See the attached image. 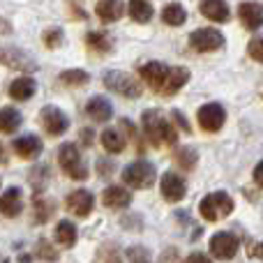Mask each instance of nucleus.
Listing matches in <instances>:
<instances>
[{
  "label": "nucleus",
  "instance_id": "1",
  "mask_svg": "<svg viewBox=\"0 0 263 263\" xmlns=\"http://www.w3.org/2000/svg\"><path fill=\"white\" fill-rule=\"evenodd\" d=\"M141 123H143V132H145V136H148V141L153 145H157V148L159 145H173L178 141L176 129H173V125L162 116V111H157V109L145 111Z\"/></svg>",
  "mask_w": 263,
  "mask_h": 263
},
{
  "label": "nucleus",
  "instance_id": "2",
  "mask_svg": "<svg viewBox=\"0 0 263 263\" xmlns=\"http://www.w3.org/2000/svg\"><path fill=\"white\" fill-rule=\"evenodd\" d=\"M199 213L203 215V219H208V222L224 219L233 213V199L227 194V192H213V194H208L203 201H201Z\"/></svg>",
  "mask_w": 263,
  "mask_h": 263
},
{
  "label": "nucleus",
  "instance_id": "3",
  "mask_svg": "<svg viewBox=\"0 0 263 263\" xmlns=\"http://www.w3.org/2000/svg\"><path fill=\"white\" fill-rule=\"evenodd\" d=\"M58 164L72 180H86L88 178V166L79 155V148L74 143H65L58 150Z\"/></svg>",
  "mask_w": 263,
  "mask_h": 263
},
{
  "label": "nucleus",
  "instance_id": "4",
  "mask_svg": "<svg viewBox=\"0 0 263 263\" xmlns=\"http://www.w3.org/2000/svg\"><path fill=\"white\" fill-rule=\"evenodd\" d=\"M155 178H157V171H155V166L150 162H145V159H139V162L129 164L123 171V180L127 182L129 187H134V190H148V187H153Z\"/></svg>",
  "mask_w": 263,
  "mask_h": 263
},
{
  "label": "nucleus",
  "instance_id": "5",
  "mask_svg": "<svg viewBox=\"0 0 263 263\" xmlns=\"http://www.w3.org/2000/svg\"><path fill=\"white\" fill-rule=\"evenodd\" d=\"M104 86L109 88V90L118 92V95L123 97H129V100H134V97L141 95V83L136 81L134 77H129V74L125 72H106L104 74Z\"/></svg>",
  "mask_w": 263,
  "mask_h": 263
},
{
  "label": "nucleus",
  "instance_id": "6",
  "mask_svg": "<svg viewBox=\"0 0 263 263\" xmlns=\"http://www.w3.org/2000/svg\"><path fill=\"white\" fill-rule=\"evenodd\" d=\"M190 46L199 53H210L224 46V35L215 28H199L190 35Z\"/></svg>",
  "mask_w": 263,
  "mask_h": 263
},
{
  "label": "nucleus",
  "instance_id": "7",
  "mask_svg": "<svg viewBox=\"0 0 263 263\" xmlns=\"http://www.w3.org/2000/svg\"><path fill=\"white\" fill-rule=\"evenodd\" d=\"M196 118H199L201 129L213 134V132H219L224 127V123H227V111H224V106L217 104V102H208V104H203L199 109Z\"/></svg>",
  "mask_w": 263,
  "mask_h": 263
},
{
  "label": "nucleus",
  "instance_id": "8",
  "mask_svg": "<svg viewBox=\"0 0 263 263\" xmlns=\"http://www.w3.org/2000/svg\"><path fill=\"white\" fill-rule=\"evenodd\" d=\"M238 247H240V240L229 231H219L210 238V252H213V256L219 259V261L233 259L236 252H238Z\"/></svg>",
  "mask_w": 263,
  "mask_h": 263
},
{
  "label": "nucleus",
  "instance_id": "9",
  "mask_svg": "<svg viewBox=\"0 0 263 263\" xmlns=\"http://www.w3.org/2000/svg\"><path fill=\"white\" fill-rule=\"evenodd\" d=\"M40 120H42V127L49 132L51 136L65 134L67 127H69L67 116H65L60 109H55V106H44V109H42V114H40Z\"/></svg>",
  "mask_w": 263,
  "mask_h": 263
},
{
  "label": "nucleus",
  "instance_id": "10",
  "mask_svg": "<svg viewBox=\"0 0 263 263\" xmlns=\"http://www.w3.org/2000/svg\"><path fill=\"white\" fill-rule=\"evenodd\" d=\"M139 74L155 92H162L164 88V81H166V74H168V65L164 63H157V60H150V63L141 65L139 67Z\"/></svg>",
  "mask_w": 263,
  "mask_h": 263
},
{
  "label": "nucleus",
  "instance_id": "11",
  "mask_svg": "<svg viewBox=\"0 0 263 263\" xmlns=\"http://www.w3.org/2000/svg\"><path fill=\"white\" fill-rule=\"evenodd\" d=\"M159 190H162V196L166 201H171V203H176V201H182L187 194V185L185 180H182L178 173L173 171H166L162 176V182H159Z\"/></svg>",
  "mask_w": 263,
  "mask_h": 263
},
{
  "label": "nucleus",
  "instance_id": "12",
  "mask_svg": "<svg viewBox=\"0 0 263 263\" xmlns=\"http://www.w3.org/2000/svg\"><path fill=\"white\" fill-rule=\"evenodd\" d=\"M95 208V196L88 190H77L67 196V210L77 217H88Z\"/></svg>",
  "mask_w": 263,
  "mask_h": 263
},
{
  "label": "nucleus",
  "instance_id": "13",
  "mask_svg": "<svg viewBox=\"0 0 263 263\" xmlns=\"http://www.w3.org/2000/svg\"><path fill=\"white\" fill-rule=\"evenodd\" d=\"M238 16H240L242 26L247 30H259V28H263V5L256 0H247L238 7Z\"/></svg>",
  "mask_w": 263,
  "mask_h": 263
},
{
  "label": "nucleus",
  "instance_id": "14",
  "mask_svg": "<svg viewBox=\"0 0 263 263\" xmlns=\"http://www.w3.org/2000/svg\"><path fill=\"white\" fill-rule=\"evenodd\" d=\"M0 63L12 69H23V72H35L37 69L35 60L18 49H0Z\"/></svg>",
  "mask_w": 263,
  "mask_h": 263
},
{
  "label": "nucleus",
  "instance_id": "15",
  "mask_svg": "<svg viewBox=\"0 0 263 263\" xmlns=\"http://www.w3.org/2000/svg\"><path fill=\"white\" fill-rule=\"evenodd\" d=\"M187 81H190V69L187 67H168L166 81H164V88L159 95H164V97L176 95L182 86H187Z\"/></svg>",
  "mask_w": 263,
  "mask_h": 263
},
{
  "label": "nucleus",
  "instance_id": "16",
  "mask_svg": "<svg viewBox=\"0 0 263 263\" xmlns=\"http://www.w3.org/2000/svg\"><path fill=\"white\" fill-rule=\"evenodd\" d=\"M201 14L215 23H227L231 18L227 0H201Z\"/></svg>",
  "mask_w": 263,
  "mask_h": 263
},
{
  "label": "nucleus",
  "instance_id": "17",
  "mask_svg": "<svg viewBox=\"0 0 263 263\" xmlns=\"http://www.w3.org/2000/svg\"><path fill=\"white\" fill-rule=\"evenodd\" d=\"M14 153H16L18 157H23V159H35V157H40V153H42V141H40V136H35V134L18 136V139L14 141Z\"/></svg>",
  "mask_w": 263,
  "mask_h": 263
},
{
  "label": "nucleus",
  "instance_id": "18",
  "mask_svg": "<svg viewBox=\"0 0 263 263\" xmlns=\"http://www.w3.org/2000/svg\"><path fill=\"white\" fill-rule=\"evenodd\" d=\"M23 210V196L18 187H9L5 190V194L0 196V213L7 215V217H16Z\"/></svg>",
  "mask_w": 263,
  "mask_h": 263
},
{
  "label": "nucleus",
  "instance_id": "19",
  "mask_svg": "<svg viewBox=\"0 0 263 263\" xmlns=\"http://www.w3.org/2000/svg\"><path fill=\"white\" fill-rule=\"evenodd\" d=\"M102 201H104L106 208H114V210H120V208H127V205L132 203V194L125 187H106L104 194H102Z\"/></svg>",
  "mask_w": 263,
  "mask_h": 263
},
{
  "label": "nucleus",
  "instance_id": "20",
  "mask_svg": "<svg viewBox=\"0 0 263 263\" xmlns=\"http://www.w3.org/2000/svg\"><path fill=\"white\" fill-rule=\"evenodd\" d=\"M86 114L90 116L95 123H106V120H111V116H114V106H111V102L106 100V97H92L86 104Z\"/></svg>",
  "mask_w": 263,
  "mask_h": 263
},
{
  "label": "nucleus",
  "instance_id": "21",
  "mask_svg": "<svg viewBox=\"0 0 263 263\" xmlns=\"http://www.w3.org/2000/svg\"><path fill=\"white\" fill-rule=\"evenodd\" d=\"M95 12L104 23H114L125 14V5H123V0H100Z\"/></svg>",
  "mask_w": 263,
  "mask_h": 263
},
{
  "label": "nucleus",
  "instance_id": "22",
  "mask_svg": "<svg viewBox=\"0 0 263 263\" xmlns=\"http://www.w3.org/2000/svg\"><path fill=\"white\" fill-rule=\"evenodd\" d=\"M35 90H37L35 79L21 77V79H16V81H12V86H9V97L16 102H26L35 95Z\"/></svg>",
  "mask_w": 263,
  "mask_h": 263
},
{
  "label": "nucleus",
  "instance_id": "23",
  "mask_svg": "<svg viewBox=\"0 0 263 263\" xmlns=\"http://www.w3.org/2000/svg\"><path fill=\"white\" fill-rule=\"evenodd\" d=\"M23 123V116L18 114L14 106H5L0 109V132L3 134H14Z\"/></svg>",
  "mask_w": 263,
  "mask_h": 263
},
{
  "label": "nucleus",
  "instance_id": "24",
  "mask_svg": "<svg viewBox=\"0 0 263 263\" xmlns=\"http://www.w3.org/2000/svg\"><path fill=\"white\" fill-rule=\"evenodd\" d=\"M77 227H74L69 219H63V222H58V227H55V240H58L60 247H74L77 245Z\"/></svg>",
  "mask_w": 263,
  "mask_h": 263
},
{
  "label": "nucleus",
  "instance_id": "25",
  "mask_svg": "<svg viewBox=\"0 0 263 263\" xmlns=\"http://www.w3.org/2000/svg\"><path fill=\"white\" fill-rule=\"evenodd\" d=\"M125 143H127V141H125V136L120 134L118 129H104L102 132V145H104L106 153H114V155L123 153Z\"/></svg>",
  "mask_w": 263,
  "mask_h": 263
},
{
  "label": "nucleus",
  "instance_id": "26",
  "mask_svg": "<svg viewBox=\"0 0 263 263\" xmlns=\"http://www.w3.org/2000/svg\"><path fill=\"white\" fill-rule=\"evenodd\" d=\"M162 21L166 26H182L187 21V12L180 3H168L166 7L162 9Z\"/></svg>",
  "mask_w": 263,
  "mask_h": 263
},
{
  "label": "nucleus",
  "instance_id": "27",
  "mask_svg": "<svg viewBox=\"0 0 263 263\" xmlns=\"http://www.w3.org/2000/svg\"><path fill=\"white\" fill-rule=\"evenodd\" d=\"M129 16L136 23H148L153 18V5L148 0H129Z\"/></svg>",
  "mask_w": 263,
  "mask_h": 263
},
{
  "label": "nucleus",
  "instance_id": "28",
  "mask_svg": "<svg viewBox=\"0 0 263 263\" xmlns=\"http://www.w3.org/2000/svg\"><path fill=\"white\" fill-rule=\"evenodd\" d=\"M88 46H90L92 51H97V53H109L111 51V37L106 35V32H90V35L86 37Z\"/></svg>",
  "mask_w": 263,
  "mask_h": 263
},
{
  "label": "nucleus",
  "instance_id": "29",
  "mask_svg": "<svg viewBox=\"0 0 263 263\" xmlns=\"http://www.w3.org/2000/svg\"><path fill=\"white\" fill-rule=\"evenodd\" d=\"M58 81L65 83V86H83V83L90 81V74L83 72V69H67L58 77Z\"/></svg>",
  "mask_w": 263,
  "mask_h": 263
},
{
  "label": "nucleus",
  "instance_id": "30",
  "mask_svg": "<svg viewBox=\"0 0 263 263\" xmlns=\"http://www.w3.org/2000/svg\"><path fill=\"white\" fill-rule=\"evenodd\" d=\"M46 182H49V168L40 164V166H35L30 171V185L35 192H42L46 187Z\"/></svg>",
  "mask_w": 263,
  "mask_h": 263
},
{
  "label": "nucleus",
  "instance_id": "31",
  "mask_svg": "<svg viewBox=\"0 0 263 263\" xmlns=\"http://www.w3.org/2000/svg\"><path fill=\"white\" fill-rule=\"evenodd\" d=\"M196 150H192V148H180L176 153V162L180 164L182 168H187V171H190V168H194V164H196Z\"/></svg>",
  "mask_w": 263,
  "mask_h": 263
},
{
  "label": "nucleus",
  "instance_id": "32",
  "mask_svg": "<svg viewBox=\"0 0 263 263\" xmlns=\"http://www.w3.org/2000/svg\"><path fill=\"white\" fill-rule=\"evenodd\" d=\"M51 213H53V205H51L49 201H44L42 196H37L35 199V219L37 222H46V219L51 217Z\"/></svg>",
  "mask_w": 263,
  "mask_h": 263
},
{
  "label": "nucleus",
  "instance_id": "33",
  "mask_svg": "<svg viewBox=\"0 0 263 263\" xmlns=\"http://www.w3.org/2000/svg\"><path fill=\"white\" fill-rule=\"evenodd\" d=\"M127 259L129 263H153L150 259V252L145 247H129L127 250Z\"/></svg>",
  "mask_w": 263,
  "mask_h": 263
},
{
  "label": "nucleus",
  "instance_id": "34",
  "mask_svg": "<svg viewBox=\"0 0 263 263\" xmlns=\"http://www.w3.org/2000/svg\"><path fill=\"white\" fill-rule=\"evenodd\" d=\"M247 53H250V58H254L256 63H263V37H254V40L247 44Z\"/></svg>",
  "mask_w": 263,
  "mask_h": 263
},
{
  "label": "nucleus",
  "instance_id": "35",
  "mask_svg": "<svg viewBox=\"0 0 263 263\" xmlns=\"http://www.w3.org/2000/svg\"><path fill=\"white\" fill-rule=\"evenodd\" d=\"M60 42H63V30H60V28H51V30L44 32V44L49 46V49L60 46Z\"/></svg>",
  "mask_w": 263,
  "mask_h": 263
},
{
  "label": "nucleus",
  "instance_id": "36",
  "mask_svg": "<svg viewBox=\"0 0 263 263\" xmlns=\"http://www.w3.org/2000/svg\"><path fill=\"white\" fill-rule=\"evenodd\" d=\"M37 252H40L37 256H42V259H46V261H55V259H58V252H55L46 240H40V242H37Z\"/></svg>",
  "mask_w": 263,
  "mask_h": 263
},
{
  "label": "nucleus",
  "instance_id": "37",
  "mask_svg": "<svg viewBox=\"0 0 263 263\" xmlns=\"http://www.w3.org/2000/svg\"><path fill=\"white\" fill-rule=\"evenodd\" d=\"M185 263H213V261H210L205 254H201V252H194V254L187 256V261H185Z\"/></svg>",
  "mask_w": 263,
  "mask_h": 263
},
{
  "label": "nucleus",
  "instance_id": "38",
  "mask_svg": "<svg viewBox=\"0 0 263 263\" xmlns=\"http://www.w3.org/2000/svg\"><path fill=\"white\" fill-rule=\"evenodd\" d=\"M173 118H176V123L182 127V132H190V125H187V118L180 114V111H173Z\"/></svg>",
  "mask_w": 263,
  "mask_h": 263
},
{
  "label": "nucleus",
  "instance_id": "39",
  "mask_svg": "<svg viewBox=\"0 0 263 263\" xmlns=\"http://www.w3.org/2000/svg\"><path fill=\"white\" fill-rule=\"evenodd\" d=\"M254 182L263 187V162H259L256 164V168H254Z\"/></svg>",
  "mask_w": 263,
  "mask_h": 263
},
{
  "label": "nucleus",
  "instance_id": "40",
  "mask_svg": "<svg viewBox=\"0 0 263 263\" xmlns=\"http://www.w3.org/2000/svg\"><path fill=\"white\" fill-rule=\"evenodd\" d=\"M252 256H256V259L263 261V242H259V245L252 247Z\"/></svg>",
  "mask_w": 263,
  "mask_h": 263
},
{
  "label": "nucleus",
  "instance_id": "41",
  "mask_svg": "<svg viewBox=\"0 0 263 263\" xmlns=\"http://www.w3.org/2000/svg\"><path fill=\"white\" fill-rule=\"evenodd\" d=\"M81 136H83V145H90L92 143V132L90 129H83Z\"/></svg>",
  "mask_w": 263,
  "mask_h": 263
},
{
  "label": "nucleus",
  "instance_id": "42",
  "mask_svg": "<svg viewBox=\"0 0 263 263\" xmlns=\"http://www.w3.org/2000/svg\"><path fill=\"white\" fill-rule=\"evenodd\" d=\"M12 28H9V23H5V21H0V32H9Z\"/></svg>",
  "mask_w": 263,
  "mask_h": 263
},
{
  "label": "nucleus",
  "instance_id": "43",
  "mask_svg": "<svg viewBox=\"0 0 263 263\" xmlns=\"http://www.w3.org/2000/svg\"><path fill=\"white\" fill-rule=\"evenodd\" d=\"M0 162H5V148H3V143H0Z\"/></svg>",
  "mask_w": 263,
  "mask_h": 263
},
{
  "label": "nucleus",
  "instance_id": "44",
  "mask_svg": "<svg viewBox=\"0 0 263 263\" xmlns=\"http://www.w3.org/2000/svg\"><path fill=\"white\" fill-rule=\"evenodd\" d=\"M0 263H7V259H5V256H3V254H0Z\"/></svg>",
  "mask_w": 263,
  "mask_h": 263
}]
</instances>
